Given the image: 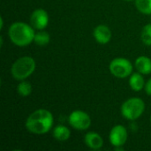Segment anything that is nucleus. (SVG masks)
Wrapping results in <instances>:
<instances>
[{"instance_id":"nucleus-1","label":"nucleus","mask_w":151,"mask_h":151,"mask_svg":"<svg viewBox=\"0 0 151 151\" xmlns=\"http://www.w3.org/2000/svg\"><path fill=\"white\" fill-rule=\"evenodd\" d=\"M54 123L52 113L46 109H38L32 112L27 119L25 126L28 132L35 134L48 133Z\"/></svg>"},{"instance_id":"nucleus-2","label":"nucleus","mask_w":151,"mask_h":151,"mask_svg":"<svg viewBox=\"0 0 151 151\" xmlns=\"http://www.w3.org/2000/svg\"><path fill=\"white\" fill-rule=\"evenodd\" d=\"M8 35L12 42L15 45L19 47H26L34 42L35 32L31 25L18 21L10 26Z\"/></svg>"},{"instance_id":"nucleus-3","label":"nucleus","mask_w":151,"mask_h":151,"mask_svg":"<svg viewBox=\"0 0 151 151\" xmlns=\"http://www.w3.org/2000/svg\"><path fill=\"white\" fill-rule=\"evenodd\" d=\"M35 61L32 57H21L18 58L12 65V76L17 81H24L35 72Z\"/></svg>"},{"instance_id":"nucleus-4","label":"nucleus","mask_w":151,"mask_h":151,"mask_svg":"<svg viewBox=\"0 0 151 151\" xmlns=\"http://www.w3.org/2000/svg\"><path fill=\"white\" fill-rule=\"evenodd\" d=\"M145 111V104L139 97H132L125 101L121 105V115L128 120H136Z\"/></svg>"},{"instance_id":"nucleus-5","label":"nucleus","mask_w":151,"mask_h":151,"mask_svg":"<svg viewBox=\"0 0 151 151\" xmlns=\"http://www.w3.org/2000/svg\"><path fill=\"white\" fill-rule=\"evenodd\" d=\"M109 69L113 76L124 79L133 73L134 66L127 58H116L110 63Z\"/></svg>"},{"instance_id":"nucleus-6","label":"nucleus","mask_w":151,"mask_h":151,"mask_svg":"<svg viewBox=\"0 0 151 151\" xmlns=\"http://www.w3.org/2000/svg\"><path fill=\"white\" fill-rule=\"evenodd\" d=\"M69 125L76 130H87L91 126L90 116L83 111H73L68 117Z\"/></svg>"},{"instance_id":"nucleus-7","label":"nucleus","mask_w":151,"mask_h":151,"mask_svg":"<svg viewBox=\"0 0 151 151\" xmlns=\"http://www.w3.org/2000/svg\"><path fill=\"white\" fill-rule=\"evenodd\" d=\"M128 134L127 128L122 125H117L110 132L109 140L111 144L115 147H123L127 141Z\"/></svg>"},{"instance_id":"nucleus-8","label":"nucleus","mask_w":151,"mask_h":151,"mask_svg":"<svg viewBox=\"0 0 151 151\" xmlns=\"http://www.w3.org/2000/svg\"><path fill=\"white\" fill-rule=\"evenodd\" d=\"M30 24L35 29L43 30L49 24L48 12L42 8L35 10L30 17Z\"/></svg>"},{"instance_id":"nucleus-9","label":"nucleus","mask_w":151,"mask_h":151,"mask_svg":"<svg viewBox=\"0 0 151 151\" xmlns=\"http://www.w3.org/2000/svg\"><path fill=\"white\" fill-rule=\"evenodd\" d=\"M95 40L100 44H106L111 39V31L105 25H98L93 31Z\"/></svg>"},{"instance_id":"nucleus-10","label":"nucleus","mask_w":151,"mask_h":151,"mask_svg":"<svg viewBox=\"0 0 151 151\" xmlns=\"http://www.w3.org/2000/svg\"><path fill=\"white\" fill-rule=\"evenodd\" d=\"M85 144L91 150H98L104 146V140L102 136L95 132H88L84 137Z\"/></svg>"},{"instance_id":"nucleus-11","label":"nucleus","mask_w":151,"mask_h":151,"mask_svg":"<svg viewBox=\"0 0 151 151\" xmlns=\"http://www.w3.org/2000/svg\"><path fill=\"white\" fill-rule=\"evenodd\" d=\"M134 66L138 73L142 74L151 73V59L147 56H140L134 62Z\"/></svg>"},{"instance_id":"nucleus-12","label":"nucleus","mask_w":151,"mask_h":151,"mask_svg":"<svg viewBox=\"0 0 151 151\" xmlns=\"http://www.w3.org/2000/svg\"><path fill=\"white\" fill-rule=\"evenodd\" d=\"M129 86H130L131 89L135 91V92H139L142 88H144L145 81H144V79H143L142 73H140L138 72L137 73H133L130 75Z\"/></svg>"},{"instance_id":"nucleus-13","label":"nucleus","mask_w":151,"mask_h":151,"mask_svg":"<svg viewBox=\"0 0 151 151\" xmlns=\"http://www.w3.org/2000/svg\"><path fill=\"white\" fill-rule=\"evenodd\" d=\"M52 134H53V137L56 140H58L59 142H65V141H67L70 138L71 131L65 126L58 125L53 129Z\"/></svg>"},{"instance_id":"nucleus-14","label":"nucleus","mask_w":151,"mask_h":151,"mask_svg":"<svg viewBox=\"0 0 151 151\" xmlns=\"http://www.w3.org/2000/svg\"><path fill=\"white\" fill-rule=\"evenodd\" d=\"M50 36L49 33L42 30H39L37 33H35L34 42L38 46H45L50 42Z\"/></svg>"},{"instance_id":"nucleus-15","label":"nucleus","mask_w":151,"mask_h":151,"mask_svg":"<svg viewBox=\"0 0 151 151\" xmlns=\"http://www.w3.org/2000/svg\"><path fill=\"white\" fill-rule=\"evenodd\" d=\"M17 92L20 96L26 97L31 95L32 93V86L28 81H20L17 87Z\"/></svg>"},{"instance_id":"nucleus-16","label":"nucleus","mask_w":151,"mask_h":151,"mask_svg":"<svg viewBox=\"0 0 151 151\" xmlns=\"http://www.w3.org/2000/svg\"><path fill=\"white\" fill-rule=\"evenodd\" d=\"M137 10L143 14H151V0H135Z\"/></svg>"},{"instance_id":"nucleus-17","label":"nucleus","mask_w":151,"mask_h":151,"mask_svg":"<svg viewBox=\"0 0 151 151\" xmlns=\"http://www.w3.org/2000/svg\"><path fill=\"white\" fill-rule=\"evenodd\" d=\"M141 39L145 45L151 46V23L143 27L141 33Z\"/></svg>"},{"instance_id":"nucleus-18","label":"nucleus","mask_w":151,"mask_h":151,"mask_svg":"<svg viewBox=\"0 0 151 151\" xmlns=\"http://www.w3.org/2000/svg\"><path fill=\"white\" fill-rule=\"evenodd\" d=\"M145 92L147 95L150 96H151V78L145 83V87H144Z\"/></svg>"},{"instance_id":"nucleus-19","label":"nucleus","mask_w":151,"mask_h":151,"mask_svg":"<svg viewBox=\"0 0 151 151\" xmlns=\"http://www.w3.org/2000/svg\"><path fill=\"white\" fill-rule=\"evenodd\" d=\"M126 1H133V0H126Z\"/></svg>"},{"instance_id":"nucleus-20","label":"nucleus","mask_w":151,"mask_h":151,"mask_svg":"<svg viewBox=\"0 0 151 151\" xmlns=\"http://www.w3.org/2000/svg\"><path fill=\"white\" fill-rule=\"evenodd\" d=\"M150 122H151V115H150Z\"/></svg>"}]
</instances>
